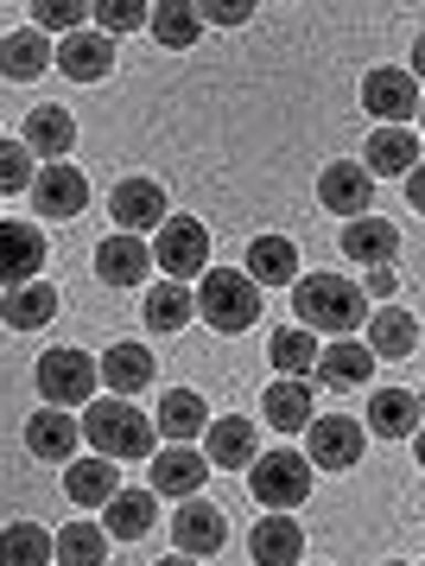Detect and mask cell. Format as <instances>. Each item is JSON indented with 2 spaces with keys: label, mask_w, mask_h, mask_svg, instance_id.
I'll use <instances>...</instances> for the list:
<instances>
[{
  "label": "cell",
  "mask_w": 425,
  "mask_h": 566,
  "mask_svg": "<svg viewBox=\"0 0 425 566\" xmlns=\"http://www.w3.org/2000/svg\"><path fill=\"white\" fill-rule=\"evenodd\" d=\"M293 312H299L305 332H330V337H350L369 325V293L343 274H299L293 286Z\"/></svg>",
  "instance_id": "obj_1"
},
{
  "label": "cell",
  "mask_w": 425,
  "mask_h": 566,
  "mask_svg": "<svg viewBox=\"0 0 425 566\" xmlns=\"http://www.w3.org/2000/svg\"><path fill=\"white\" fill-rule=\"evenodd\" d=\"M83 439L96 446V459H152L159 427H152L134 401L108 395V401H89V408H83Z\"/></svg>",
  "instance_id": "obj_2"
},
{
  "label": "cell",
  "mask_w": 425,
  "mask_h": 566,
  "mask_svg": "<svg viewBox=\"0 0 425 566\" xmlns=\"http://www.w3.org/2000/svg\"><path fill=\"white\" fill-rule=\"evenodd\" d=\"M198 312L216 325V332H248L254 318H261V286L248 274H235V268H210L198 281Z\"/></svg>",
  "instance_id": "obj_3"
},
{
  "label": "cell",
  "mask_w": 425,
  "mask_h": 566,
  "mask_svg": "<svg viewBox=\"0 0 425 566\" xmlns=\"http://www.w3.org/2000/svg\"><path fill=\"white\" fill-rule=\"evenodd\" d=\"M248 490H254V503L274 515L299 510L305 496H311V459L305 452H267V459L248 464Z\"/></svg>",
  "instance_id": "obj_4"
},
{
  "label": "cell",
  "mask_w": 425,
  "mask_h": 566,
  "mask_svg": "<svg viewBox=\"0 0 425 566\" xmlns=\"http://www.w3.org/2000/svg\"><path fill=\"white\" fill-rule=\"evenodd\" d=\"M152 268H166V281H203L210 274V230L198 217H166L152 235Z\"/></svg>",
  "instance_id": "obj_5"
},
{
  "label": "cell",
  "mask_w": 425,
  "mask_h": 566,
  "mask_svg": "<svg viewBox=\"0 0 425 566\" xmlns=\"http://www.w3.org/2000/svg\"><path fill=\"white\" fill-rule=\"evenodd\" d=\"M102 382V363H89L83 350H45L39 357V395H45V408H83Z\"/></svg>",
  "instance_id": "obj_6"
},
{
  "label": "cell",
  "mask_w": 425,
  "mask_h": 566,
  "mask_svg": "<svg viewBox=\"0 0 425 566\" xmlns=\"http://www.w3.org/2000/svg\"><path fill=\"white\" fill-rule=\"evenodd\" d=\"M362 446H369V427L350 420V413H318V420L305 427V459L325 464V471H350V464H362Z\"/></svg>",
  "instance_id": "obj_7"
},
{
  "label": "cell",
  "mask_w": 425,
  "mask_h": 566,
  "mask_svg": "<svg viewBox=\"0 0 425 566\" xmlns=\"http://www.w3.org/2000/svg\"><path fill=\"white\" fill-rule=\"evenodd\" d=\"M318 198H325V210H337V217H369V205H375V172L362 166V159H330L325 172H318Z\"/></svg>",
  "instance_id": "obj_8"
},
{
  "label": "cell",
  "mask_w": 425,
  "mask_h": 566,
  "mask_svg": "<svg viewBox=\"0 0 425 566\" xmlns=\"http://www.w3.org/2000/svg\"><path fill=\"white\" fill-rule=\"evenodd\" d=\"M362 108L381 115V128H406L419 115V77L413 71H369L362 77Z\"/></svg>",
  "instance_id": "obj_9"
},
{
  "label": "cell",
  "mask_w": 425,
  "mask_h": 566,
  "mask_svg": "<svg viewBox=\"0 0 425 566\" xmlns=\"http://www.w3.org/2000/svg\"><path fill=\"white\" fill-rule=\"evenodd\" d=\"M32 210L39 217H83L89 210V179L76 172L71 159H51V166H39V179H32Z\"/></svg>",
  "instance_id": "obj_10"
},
{
  "label": "cell",
  "mask_w": 425,
  "mask_h": 566,
  "mask_svg": "<svg viewBox=\"0 0 425 566\" xmlns=\"http://www.w3.org/2000/svg\"><path fill=\"white\" fill-rule=\"evenodd\" d=\"M45 268V230L0 217V286H32Z\"/></svg>",
  "instance_id": "obj_11"
},
{
  "label": "cell",
  "mask_w": 425,
  "mask_h": 566,
  "mask_svg": "<svg viewBox=\"0 0 425 566\" xmlns=\"http://www.w3.org/2000/svg\"><path fill=\"white\" fill-rule=\"evenodd\" d=\"M172 541H178V554H191V560H203V554H223L229 515L216 510V503H203V496H184V510L172 515Z\"/></svg>",
  "instance_id": "obj_12"
},
{
  "label": "cell",
  "mask_w": 425,
  "mask_h": 566,
  "mask_svg": "<svg viewBox=\"0 0 425 566\" xmlns=\"http://www.w3.org/2000/svg\"><path fill=\"white\" fill-rule=\"evenodd\" d=\"M108 210H115V230L121 235H147V230L159 235V223L172 217V210H166V191L152 179H121L115 198H108Z\"/></svg>",
  "instance_id": "obj_13"
},
{
  "label": "cell",
  "mask_w": 425,
  "mask_h": 566,
  "mask_svg": "<svg viewBox=\"0 0 425 566\" xmlns=\"http://www.w3.org/2000/svg\"><path fill=\"white\" fill-rule=\"evenodd\" d=\"M203 478H210V459L191 452V446H166V452H152V496H198Z\"/></svg>",
  "instance_id": "obj_14"
},
{
  "label": "cell",
  "mask_w": 425,
  "mask_h": 566,
  "mask_svg": "<svg viewBox=\"0 0 425 566\" xmlns=\"http://www.w3.org/2000/svg\"><path fill=\"white\" fill-rule=\"evenodd\" d=\"M64 490H71V503H83V510H108L121 496V464L115 459H71L64 464Z\"/></svg>",
  "instance_id": "obj_15"
},
{
  "label": "cell",
  "mask_w": 425,
  "mask_h": 566,
  "mask_svg": "<svg viewBox=\"0 0 425 566\" xmlns=\"http://www.w3.org/2000/svg\"><path fill=\"white\" fill-rule=\"evenodd\" d=\"M57 71L76 83H102L115 71V39L108 32H71L64 45H57Z\"/></svg>",
  "instance_id": "obj_16"
},
{
  "label": "cell",
  "mask_w": 425,
  "mask_h": 566,
  "mask_svg": "<svg viewBox=\"0 0 425 566\" xmlns=\"http://www.w3.org/2000/svg\"><path fill=\"white\" fill-rule=\"evenodd\" d=\"M76 439H83V427H76L64 408H45L25 420V452L32 459H51V464H71L76 459Z\"/></svg>",
  "instance_id": "obj_17"
},
{
  "label": "cell",
  "mask_w": 425,
  "mask_h": 566,
  "mask_svg": "<svg viewBox=\"0 0 425 566\" xmlns=\"http://www.w3.org/2000/svg\"><path fill=\"white\" fill-rule=\"evenodd\" d=\"M96 274H102L108 286H140V281L152 274V249L140 242V235H121V230H115V235L96 249Z\"/></svg>",
  "instance_id": "obj_18"
},
{
  "label": "cell",
  "mask_w": 425,
  "mask_h": 566,
  "mask_svg": "<svg viewBox=\"0 0 425 566\" xmlns=\"http://www.w3.org/2000/svg\"><path fill=\"white\" fill-rule=\"evenodd\" d=\"M248 554H254V566H299V554H305L299 522H293V515H274V510H267L261 522H254Z\"/></svg>",
  "instance_id": "obj_19"
},
{
  "label": "cell",
  "mask_w": 425,
  "mask_h": 566,
  "mask_svg": "<svg viewBox=\"0 0 425 566\" xmlns=\"http://www.w3.org/2000/svg\"><path fill=\"white\" fill-rule=\"evenodd\" d=\"M203 459H210V471H216V464H223V471L254 464V420H242V413L210 420V427H203Z\"/></svg>",
  "instance_id": "obj_20"
},
{
  "label": "cell",
  "mask_w": 425,
  "mask_h": 566,
  "mask_svg": "<svg viewBox=\"0 0 425 566\" xmlns=\"http://www.w3.org/2000/svg\"><path fill=\"white\" fill-rule=\"evenodd\" d=\"M248 281L254 286H299V249L286 235H254L248 242Z\"/></svg>",
  "instance_id": "obj_21"
},
{
  "label": "cell",
  "mask_w": 425,
  "mask_h": 566,
  "mask_svg": "<svg viewBox=\"0 0 425 566\" xmlns=\"http://www.w3.org/2000/svg\"><path fill=\"white\" fill-rule=\"evenodd\" d=\"M375 179H406L419 166V134L413 128H375L369 134V159H362Z\"/></svg>",
  "instance_id": "obj_22"
},
{
  "label": "cell",
  "mask_w": 425,
  "mask_h": 566,
  "mask_svg": "<svg viewBox=\"0 0 425 566\" xmlns=\"http://www.w3.org/2000/svg\"><path fill=\"white\" fill-rule=\"evenodd\" d=\"M261 413L274 420L279 433H305V427L318 420V413H311V382H299V376H279V382H267Z\"/></svg>",
  "instance_id": "obj_23"
},
{
  "label": "cell",
  "mask_w": 425,
  "mask_h": 566,
  "mask_svg": "<svg viewBox=\"0 0 425 566\" xmlns=\"http://www.w3.org/2000/svg\"><path fill=\"white\" fill-rule=\"evenodd\" d=\"M25 147H32V154L45 159H71V147H76V122H71V108H32V115H25V134H20Z\"/></svg>",
  "instance_id": "obj_24"
},
{
  "label": "cell",
  "mask_w": 425,
  "mask_h": 566,
  "mask_svg": "<svg viewBox=\"0 0 425 566\" xmlns=\"http://www.w3.org/2000/svg\"><path fill=\"white\" fill-rule=\"evenodd\" d=\"M343 255L369 261V268H387V261L401 255V230L381 223V217H355V223H343Z\"/></svg>",
  "instance_id": "obj_25"
},
{
  "label": "cell",
  "mask_w": 425,
  "mask_h": 566,
  "mask_svg": "<svg viewBox=\"0 0 425 566\" xmlns=\"http://www.w3.org/2000/svg\"><path fill=\"white\" fill-rule=\"evenodd\" d=\"M57 64V52L45 45V32L32 27V32H7L0 39V77H13V83H32L39 71H51Z\"/></svg>",
  "instance_id": "obj_26"
},
{
  "label": "cell",
  "mask_w": 425,
  "mask_h": 566,
  "mask_svg": "<svg viewBox=\"0 0 425 566\" xmlns=\"http://www.w3.org/2000/svg\"><path fill=\"white\" fill-rule=\"evenodd\" d=\"M318 376L330 388H369L375 382V350L369 344H350V337H337L325 357H318Z\"/></svg>",
  "instance_id": "obj_27"
},
{
  "label": "cell",
  "mask_w": 425,
  "mask_h": 566,
  "mask_svg": "<svg viewBox=\"0 0 425 566\" xmlns=\"http://www.w3.org/2000/svg\"><path fill=\"white\" fill-rule=\"evenodd\" d=\"M369 427H375V439H413L419 433V395H406V388H381L375 408H369Z\"/></svg>",
  "instance_id": "obj_28"
},
{
  "label": "cell",
  "mask_w": 425,
  "mask_h": 566,
  "mask_svg": "<svg viewBox=\"0 0 425 566\" xmlns=\"http://www.w3.org/2000/svg\"><path fill=\"white\" fill-rule=\"evenodd\" d=\"M51 560H57V535H45L39 522L0 528V566H51Z\"/></svg>",
  "instance_id": "obj_29"
},
{
  "label": "cell",
  "mask_w": 425,
  "mask_h": 566,
  "mask_svg": "<svg viewBox=\"0 0 425 566\" xmlns=\"http://www.w3.org/2000/svg\"><path fill=\"white\" fill-rule=\"evenodd\" d=\"M152 427L178 446V439H203L210 413H203V401L191 395V388H166V401H159V420H152Z\"/></svg>",
  "instance_id": "obj_30"
},
{
  "label": "cell",
  "mask_w": 425,
  "mask_h": 566,
  "mask_svg": "<svg viewBox=\"0 0 425 566\" xmlns=\"http://www.w3.org/2000/svg\"><path fill=\"white\" fill-rule=\"evenodd\" d=\"M51 312H57V293H51L45 281H32V286H7V300H0V318H7L13 332H39Z\"/></svg>",
  "instance_id": "obj_31"
},
{
  "label": "cell",
  "mask_w": 425,
  "mask_h": 566,
  "mask_svg": "<svg viewBox=\"0 0 425 566\" xmlns=\"http://www.w3.org/2000/svg\"><path fill=\"white\" fill-rule=\"evenodd\" d=\"M318 332H305V325H293V332H274V344H267V363L274 369H286V376H318Z\"/></svg>",
  "instance_id": "obj_32"
},
{
  "label": "cell",
  "mask_w": 425,
  "mask_h": 566,
  "mask_svg": "<svg viewBox=\"0 0 425 566\" xmlns=\"http://www.w3.org/2000/svg\"><path fill=\"white\" fill-rule=\"evenodd\" d=\"M413 344H419V318L413 312H394V306L369 312V350L375 357H406Z\"/></svg>",
  "instance_id": "obj_33"
},
{
  "label": "cell",
  "mask_w": 425,
  "mask_h": 566,
  "mask_svg": "<svg viewBox=\"0 0 425 566\" xmlns=\"http://www.w3.org/2000/svg\"><path fill=\"white\" fill-rule=\"evenodd\" d=\"M102 382L127 401V395H140V388L152 382V357L140 350V344H115V350L102 357Z\"/></svg>",
  "instance_id": "obj_34"
},
{
  "label": "cell",
  "mask_w": 425,
  "mask_h": 566,
  "mask_svg": "<svg viewBox=\"0 0 425 566\" xmlns=\"http://www.w3.org/2000/svg\"><path fill=\"white\" fill-rule=\"evenodd\" d=\"M152 39H159V45H166V52H191V45H198L203 39V13L198 7H152Z\"/></svg>",
  "instance_id": "obj_35"
},
{
  "label": "cell",
  "mask_w": 425,
  "mask_h": 566,
  "mask_svg": "<svg viewBox=\"0 0 425 566\" xmlns=\"http://www.w3.org/2000/svg\"><path fill=\"white\" fill-rule=\"evenodd\" d=\"M191 318H198V300H191L178 281H166V286H152L147 293V325L152 332H184Z\"/></svg>",
  "instance_id": "obj_36"
},
{
  "label": "cell",
  "mask_w": 425,
  "mask_h": 566,
  "mask_svg": "<svg viewBox=\"0 0 425 566\" xmlns=\"http://www.w3.org/2000/svg\"><path fill=\"white\" fill-rule=\"evenodd\" d=\"M115 541H140L152 528V490H121L115 503H108V522H102Z\"/></svg>",
  "instance_id": "obj_37"
},
{
  "label": "cell",
  "mask_w": 425,
  "mask_h": 566,
  "mask_svg": "<svg viewBox=\"0 0 425 566\" xmlns=\"http://www.w3.org/2000/svg\"><path fill=\"white\" fill-rule=\"evenodd\" d=\"M102 560H108V528L71 522V528L57 535V566H102Z\"/></svg>",
  "instance_id": "obj_38"
},
{
  "label": "cell",
  "mask_w": 425,
  "mask_h": 566,
  "mask_svg": "<svg viewBox=\"0 0 425 566\" xmlns=\"http://www.w3.org/2000/svg\"><path fill=\"white\" fill-rule=\"evenodd\" d=\"M96 13V27L115 39V32H140V27H152V7H140V0H96L89 7Z\"/></svg>",
  "instance_id": "obj_39"
},
{
  "label": "cell",
  "mask_w": 425,
  "mask_h": 566,
  "mask_svg": "<svg viewBox=\"0 0 425 566\" xmlns=\"http://www.w3.org/2000/svg\"><path fill=\"white\" fill-rule=\"evenodd\" d=\"M39 166H32V147L25 140H0V191H32Z\"/></svg>",
  "instance_id": "obj_40"
},
{
  "label": "cell",
  "mask_w": 425,
  "mask_h": 566,
  "mask_svg": "<svg viewBox=\"0 0 425 566\" xmlns=\"http://www.w3.org/2000/svg\"><path fill=\"white\" fill-rule=\"evenodd\" d=\"M83 20H89V7H76V0H39L32 7V27L39 32H64L71 39V32H83Z\"/></svg>",
  "instance_id": "obj_41"
},
{
  "label": "cell",
  "mask_w": 425,
  "mask_h": 566,
  "mask_svg": "<svg viewBox=\"0 0 425 566\" xmlns=\"http://www.w3.org/2000/svg\"><path fill=\"white\" fill-rule=\"evenodd\" d=\"M203 13V27H248V0H210V7H198Z\"/></svg>",
  "instance_id": "obj_42"
},
{
  "label": "cell",
  "mask_w": 425,
  "mask_h": 566,
  "mask_svg": "<svg viewBox=\"0 0 425 566\" xmlns=\"http://www.w3.org/2000/svg\"><path fill=\"white\" fill-rule=\"evenodd\" d=\"M394 286H401V281H394V268H369V286H362V293H369V306H375V300L387 306V300H394Z\"/></svg>",
  "instance_id": "obj_43"
},
{
  "label": "cell",
  "mask_w": 425,
  "mask_h": 566,
  "mask_svg": "<svg viewBox=\"0 0 425 566\" xmlns=\"http://www.w3.org/2000/svg\"><path fill=\"white\" fill-rule=\"evenodd\" d=\"M406 205H413V210H425V159L413 166V172H406Z\"/></svg>",
  "instance_id": "obj_44"
},
{
  "label": "cell",
  "mask_w": 425,
  "mask_h": 566,
  "mask_svg": "<svg viewBox=\"0 0 425 566\" xmlns=\"http://www.w3.org/2000/svg\"><path fill=\"white\" fill-rule=\"evenodd\" d=\"M413 77H425V32H419V45H413Z\"/></svg>",
  "instance_id": "obj_45"
},
{
  "label": "cell",
  "mask_w": 425,
  "mask_h": 566,
  "mask_svg": "<svg viewBox=\"0 0 425 566\" xmlns=\"http://www.w3.org/2000/svg\"><path fill=\"white\" fill-rule=\"evenodd\" d=\"M159 566H198V560H191V554H166Z\"/></svg>",
  "instance_id": "obj_46"
},
{
  "label": "cell",
  "mask_w": 425,
  "mask_h": 566,
  "mask_svg": "<svg viewBox=\"0 0 425 566\" xmlns=\"http://www.w3.org/2000/svg\"><path fill=\"white\" fill-rule=\"evenodd\" d=\"M413 452H419V464H425V433H413Z\"/></svg>",
  "instance_id": "obj_47"
},
{
  "label": "cell",
  "mask_w": 425,
  "mask_h": 566,
  "mask_svg": "<svg viewBox=\"0 0 425 566\" xmlns=\"http://www.w3.org/2000/svg\"><path fill=\"white\" fill-rule=\"evenodd\" d=\"M419 128H425V103H419Z\"/></svg>",
  "instance_id": "obj_48"
},
{
  "label": "cell",
  "mask_w": 425,
  "mask_h": 566,
  "mask_svg": "<svg viewBox=\"0 0 425 566\" xmlns=\"http://www.w3.org/2000/svg\"><path fill=\"white\" fill-rule=\"evenodd\" d=\"M387 566H406V560H387Z\"/></svg>",
  "instance_id": "obj_49"
},
{
  "label": "cell",
  "mask_w": 425,
  "mask_h": 566,
  "mask_svg": "<svg viewBox=\"0 0 425 566\" xmlns=\"http://www.w3.org/2000/svg\"><path fill=\"white\" fill-rule=\"evenodd\" d=\"M419 408H425V395H419Z\"/></svg>",
  "instance_id": "obj_50"
}]
</instances>
